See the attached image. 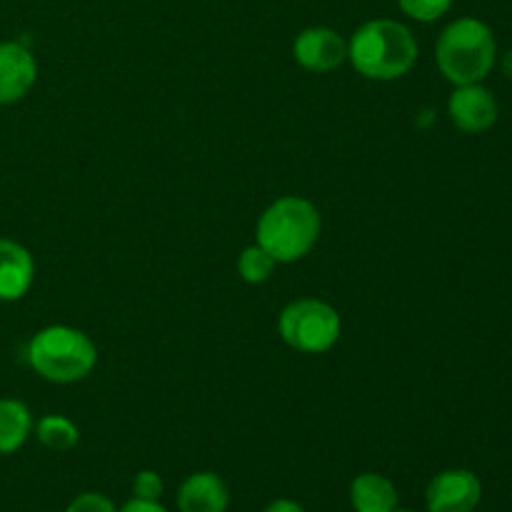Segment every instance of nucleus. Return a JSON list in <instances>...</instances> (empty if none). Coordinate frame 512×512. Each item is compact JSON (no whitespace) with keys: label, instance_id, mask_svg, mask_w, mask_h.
<instances>
[{"label":"nucleus","instance_id":"obj_11","mask_svg":"<svg viewBox=\"0 0 512 512\" xmlns=\"http://www.w3.org/2000/svg\"><path fill=\"white\" fill-rule=\"evenodd\" d=\"M180 512H225L228 488L215 473H195L178 490Z\"/></svg>","mask_w":512,"mask_h":512},{"label":"nucleus","instance_id":"obj_19","mask_svg":"<svg viewBox=\"0 0 512 512\" xmlns=\"http://www.w3.org/2000/svg\"><path fill=\"white\" fill-rule=\"evenodd\" d=\"M120 512H168L158 500H138L133 498L130 503H125Z\"/></svg>","mask_w":512,"mask_h":512},{"label":"nucleus","instance_id":"obj_3","mask_svg":"<svg viewBox=\"0 0 512 512\" xmlns=\"http://www.w3.org/2000/svg\"><path fill=\"white\" fill-rule=\"evenodd\" d=\"M498 43L488 23L478 18H458L440 33L435 60L443 78L453 85L483 83L495 68Z\"/></svg>","mask_w":512,"mask_h":512},{"label":"nucleus","instance_id":"obj_1","mask_svg":"<svg viewBox=\"0 0 512 512\" xmlns=\"http://www.w3.org/2000/svg\"><path fill=\"white\" fill-rule=\"evenodd\" d=\"M348 60L368 80H398L418 60V40L408 25L375 18L360 25L348 43Z\"/></svg>","mask_w":512,"mask_h":512},{"label":"nucleus","instance_id":"obj_13","mask_svg":"<svg viewBox=\"0 0 512 512\" xmlns=\"http://www.w3.org/2000/svg\"><path fill=\"white\" fill-rule=\"evenodd\" d=\"M33 430V415L28 405L13 398H0V455L20 450Z\"/></svg>","mask_w":512,"mask_h":512},{"label":"nucleus","instance_id":"obj_5","mask_svg":"<svg viewBox=\"0 0 512 512\" xmlns=\"http://www.w3.org/2000/svg\"><path fill=\"white\" fill-rule=\"evenodd\" d=\"M280 338L300 353H325L340 338V315L325 300L303 298L285 305L278 320Z\"/></svg>","mask_w":512,"mask_h":512},{"label":"nucleus","instance_id":"obj_16","mask_svg":"<svg viewBox=\"0 0 512 512\" xmlns=\"http://www.w3.org/2000/svg\"><path fill=\"white\" fill-rule=\"evenodd\" d=\"M400 8L405 15H410L413 20L420 23H433V20L443 18L450 8H453L455 0H398Z\"/></svg>","mask_w":512,"mask_h":512},{"label":"nucleus","instance_id":"obj_21","mask_svg":"<svg viewBox=\"0 0 512 512\" xmlns=\"http://www.w3.org/2000/svg\"><path fill=\"white\" fill-rule=\"evenodd\" d=\"M503 70H505V73H508L510 78H512V50H510L508 55H505V60H503Z\"/></svg>","mask_w":512,"mask_h":512},{"label":"nucleus","instance_id":"obj_14","mask_svg":"<svg viewBox=\"0 0 512 512\" xmlns=\"http://www.w3.org/2000/svg\"><path fill=\"white\" fill-rule=\"evenodd\" d=\"M35 435H38L45 448L55 450V453L73 450L80 440L78 425L65 418V415H45V418H40L38 425H35Z\"/></svg>","mask_w":512,"mask_h":512},{"label":"nucleus","instance_id":"obj_8","mask_svg":"<svg viewBox=\"0 0 512 512\" xmlns=\"http://www.w3.org/2000/svg\"><path fill=\"white\" fill-rule=\"evenodd\" d=\"M293 55L300 68L310 73H330L348 60V43L333 28L315 25V28H305L295 38Z\"/></svg>","mask_w":512,"mask_h":512},{"label":"nucleus","instance_id":"obj_15","mask_svg":"<svg viewBox=\"0 0 512 512\" xmlns=\"http://www.w3.org/2000/svg\"><path fill=\"white\" fill-rule=\"evenodd\" d=\"M275 265H278V263L273 260V255H270L265 248H260L258 243L248 245V248H245L243 253H240V258H238L240 278H243L245 283H250V285L265 283V280L273 275Z\"/></svg>","mask_w":512,"mask_h":512},{"label":"nucleus","instance_id":"obj_10","mask_svg":"<svg viewBox=\"0 0 512 512\" xmlns=\"http://www.w3.org/2000/svg\"><path fill=\"white\" fill-rule=\"evenodd\" d=\"M35 278L33 255L20 243L0 238V300L13 303L30 290Z\"/></svg>","mask_w":512,"mask_h":512},{"label":"nucleus","instance_id":"obj_22","mask_svg":"<svg viewBox=\"0 0 512 512\" xmlns=\"http://www.w3.org/2000/svg\"><path fill=\"white\" fill-rule=\"evenodd\" d=\"M395 512H413V510H395Z\"/></svg>","mask_w":512,"mask_h":512},{"label":"nucleus","instance_id":"obj_9","mask_svg":"<svg viewBox=\"0 0 512 512\" xmlns=\"http://www.w3.org/2000/svg\"><path fill=\"white\" fill-rule=\"evenodd\" d=\"M38 78L35 55L23 43H0V105H13L30 93Z\"/></svg>","mask_w":512,"mask_h":512},{"label":"nucleus","instance_id":"obj_17","mask_svg":"<svg viewBox=\"0 0 512 512\" xmlns=\"http://www.w3.org/2000/svg\"><path fill=\"white\" fill-rule=\"evenodd\" d=\"M133 495L138 500H160V495H163V478L155 470H140L133 480Z\"/></svg>","mask_w":512,"mask_h":512},{"label":"nucleus","instance_id":"obj_12","mask_svg":"<svg viewBox=\"0 0 512 512\" xmlns=\"http://www.w3.org/2000/svg\"><path fill=\"white\" fill-rule=\"evenodd\" d=\"M350 505L355 512H395L398 490L385 475L363 473L350 485Z\"/></svg>","mask_w":512,"mask_h":512},{"label":"nucleus","instance_id":"obj_2","mask_svg":"<svg viewBox=\"0 0 512 512\" xmlns=\"http://www.w3.org/2000/svg\"><path fill=\"white\" fill-rule=\"evenodd\" d=\"M320 238V213L310 200L285 195L270 203L255 225V243L275 263H295L315 248Z\"/></svg>","mask_w":512,"mask_h":512},{"label":"nucleus","instance_id":"obj_7","mask_svg":"<svg viewBox=\"0 0 512 512\" xmlns=\"http://www.w3.org/2000/svg\"><path fill=\"white\" fill-rule=\"evenodd\" d=\"M480 498H483V485L470 470H445L435 475L425 493L428 512H473Z\"/></svg>","mask_w":512,"mask_h":512},{"label":"nucleus","instance_id":"obj_18","mask_svg":"<svg viewBox=\"0 0 512 512\" xmlns=\"http://www.w3.org/2000/svg\"><path fill=\"white\" fill-rule=\"evenodd\" d=\"M65 512H115V505L100 493H83L65 508Z\"/></svg>","mask_w":512,"mask_h":512},{"label":"nucleus","instance_id":"obj_4","mask_svg":"<svg viewBox=\"0 0 512 512\" xmlns=\"http://www.w3.org/2000/svg\"><path fill=\"white\" fill-rule=\"evenodd\" d=\"M28 363L48 383L70 385L93 373L98 365V348L83 330L50 325L38 330L28 343Z\"/></svg>","mask_w":512,"mask_h":512},{"label":"nucleus","instance_id":"obj_6","mask_svg":"<svg viewBox=\"0 0 512 512\" xmlns=\"http://www.w3.org/2000/svg\"><path fill=\"white\" fill-rule=\"evenodd\" d=\"M448 115L463 133L478 135L498 123V100L485 85H455L448 100Z\"/></svg>","mask_w":512,"mask_h":512},{"label":"nucleus","instance_id":"obj_20","mask_svg":"<svg viewBox=\"0 0 512 512\" xmlns=\"http://www.w3.org/2000/svg\"><path fill=\"white\" fill-rule=\"evenodd\" d=\"M265 512H305L303 508H300L295 500H288V498H280V500H273V503L265 508Z\"/></svg>","mask_w":512,"mask_h":512}]
</instances>
